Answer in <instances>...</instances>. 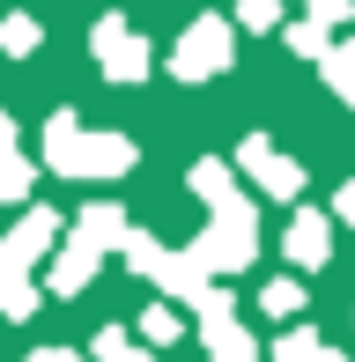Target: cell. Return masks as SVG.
<instances>
[{"label": "cell", "instance_id": "cell-1", "mask_svg": "<svg viewBox=\"0 0 355 362\" xmlns=\"http://www.w3.org/2000/svg\"><path fill=\"white\" fill-rule=\"evenodd\" d=\"M192 185H200V200L215 207V222H207V237H200L192 259H200V267H245L252 259V215H245V200L222 185V163H200Z\"/></svg>", "mask_w": 355, "mask_h": 362}, {"label": "cell", "instance_id": "cell-2", "mask_svg": "<svg viewBox=\"0 0 355 362\" xmlns=\"http://www.w3.org/2000/svg\"><path fill=\"white\" fill-rule=\"evenodd\" d=\"M45 237H52V215H30L23 237H8V252H0V303H8L15 318H23V310H37V303H30V288H23V267L37 259Z\"/></svg>", "mask_w": 355, "mask_h": 362}, {"label": "cell", "instance_id": "cell-3", "mask_svg": "<svg viewBox=\"0 0 355 362\" xmlns=\"http://www.w3.org/2000/svg\"><path fill=\"white\" fill-rule=\"evenodd\" d=\"M52 163H67V170H126L134 148H126V141H82L74 119H59L52 126Z\"/></svg>", "mask_w": 355, "mask_h": 362}, {"label": "cell", "instance_id": "cell-4", "mask_svg": "<svg viewBox=\"0 0 355 362\" xmlns=\"http://www.w3.org/2000/svg\"><path fill=\"white\" fill-rule=\"evenodd\" d=\"M222 45H230V30L215 23V15H207V23H192L185 30V45H178V74H215V59H222Z\"/></svg>", "mask_w": 355, "mask_h": 362}, {"label": "cell", "instance_id": "cell-5", "mask_svg": "<svg viewBox=\"0 0 355 362\" xmlns=\"http://www.w3.org/2000/svg\"><path fill=\"white\" fill-rule=\"evenodd\" d=\"M96 52H104V74H119V81H134L141 74V37L134 30H119V23H96Z\"/></svg>", "mask_w": 355, "mask_h": 362}, {"label": "cell", "instance_id": "cell-6", "mask_svg": "<svg viewBox=\"0 0 355 362\" xmlns=\"http://www.w3.org/2000/svg\"><path fill=\"white\" fill-rule=\"evenodd\" d=\"M237 163H245V170H260V185H267V192H281V200L303 185V170H296V163H281L267 141H245V148H237Z\"/></svg>", "mask_w": 355, "mask_h": 362}, {"label": "cell", "instance_id": "cell-7", "mask_svg": "<svg viewBox=\"0 0 355 362\" xmlns=\"http://www.w3.org/2000/svg\"><path fill=\"white\" fill-rule=\"evenodd\" d=\"M207 303V348H215V362H252V340L230 333V310H222V296H200Z\"/></svg>", "mask_w": 355, "mask_h": 362}, {"label": "cell", "instance_id": "cell-8", "mask_svg": "<svg viewBox=\"0 0 355 362\" xmlns=\"http://www.w3.org/2000/svg\"><path fill=\"white\" fill-rule=\"evenodd\" d=\"M289 259H296V267H318V259H326V222H318V215L289 222Z\"/></svg>", "mask_w": 355, "mask_h": 362}, {"label": "cell", "instance_id": "cell-9", "mask_svg": "<svg viewBox=\"0 0 355 362\" xmlns=\"http://www.w3.org/2000/svg\"><path fill=\"white\" fill-rule=\"evenodd\" d=\"M274 362H326V348H318V333H289Z\"/></svg>", "mask_w": 355, "mask_h": 362}, {"label": "cell", "instance_id": "cell-10", "mask_svg": "<svg viewBox=\"0 0 355 362\" xmlns=\"http://www.w3.org/2000/svg\"><path fill=\"white\" fill-rule=\"evenodd\" d=\"M0 45H8V52H30V45H37V23H23V15L0 23Z\"/></svg>", "mask_w": 355, "mask_h": 362}, {"label": "cell", "instance_id": "cell-11", "mask_svg": "<svg viewBox=\"0 0 355 362\" xmlns=\"http://www.w3.org/2000/svg\"><path fill=\"white\" fill-rule=\"evenodd\" d=\"M296 303H303V288H296V281H274V288H267V310H274V318H289Z\"/></svg>", "mask_w": 355, "mask_h": 362}, {"label": "cell", "instance_id": "cell-12", "mask_svg": "<svg viewBox=\"0 0 355 362\" xmlns=\"http://www.w3.org/2000/svg\"><path fill=\"white\" fill-rule=\"evenodd\" d=\"M96 355H104V362H149L134 340H119V333H104V340H96Z\"/></svg>", "mask_w": 355, "mask_h": 362}, {"label": "cell", "instance_id": "cell-13", "mask_svg": "<svg viewBox=\"0 0 355 362\" xmlns=\"http://www.w3.org/2000/svg\"><path fill=\"white\" fill-rule=\"evenodd\" d=\"M289 45H296V52H326V37H318L311 23H296V30H289Z\"/></svg>", "mask_w": 355, "mask_h": 362}, {"label": "cell", "instance_id": "cell-14", "mask_svg": "<svg viewBox=\"0 0 355 362\" xmlns=\"http://www.w3.org/2000/svg\"><path fill=\"white\" fill-rule=\"evenodd\" d=\"M245 23H252V30H267V23H274V0H245Z\"/></svg>", "mask_w": 355, "mask_h": 362}, {"label": "cell", "instance_id": "cell-15", "mask_svg": "<svg viewBox=\"0 0 355 362\" xmlns=\"http://www.w3.org/2000/svg\"><path fill=\"white\" fill-rule=\"evenodd\" d=\"M333 207H341V215H348V222H355V185H348V192H341V200H333Z\"/></svg>", "mask_w": 355, "mask_h": 362}, {"label": "cell", "instance_id": "cell-16", "mask_svg": "<svg viewBox=\"0 0 355 362\" xmlns=\"http://www.w3.org/2000/svg\"><path fill=\"white\" fill-rule=\"evenodd\" d=\"M30 362H82V355H59V348H45V355H30Z\"/></svg>", "mask_w": 355, "mask_h": 362}, {"label": "cell", "instance_id": "cell-17", "mask_svg": "<svg viewBox=\"0 0 355 362\" xmlns=\"http://www.w3.org/2000/svg\"><path fill=\"white\" fill-rule=\"evenodd\" d=\"M326 362H341V355H326Z\"/></svg>", "mask_w": 355, "mask_h": 362}]
</instances>
